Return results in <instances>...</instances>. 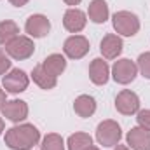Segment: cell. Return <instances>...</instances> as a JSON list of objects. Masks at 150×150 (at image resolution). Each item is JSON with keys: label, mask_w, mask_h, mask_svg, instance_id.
<instances>
[{"label": "cell", "mask_w": 150, "mask_h": 150, "mask_svg": "<svg viewBox=\"0 0 150 150\" xmlns=\"http://www.w3.org/2000/svg\"><path fill=\"white\" fill-rule=\"evenodd\" d=\"M4 142L11 150H32L40 142V131L37 129V126L28 122L16 124L5 129Z\"/></svg>", "instance_id": "obj_1"}, {"label": "cell", "mask_w": 150, "mask_h": 150, "mask_svg": "<svg viewBox=\"0 0 150 150\" xmlns=\"http://www.w3.org/2000/svg\"><path fill=\"white\" fill-rule=\"evenodd\" d=\"M112 25L115 33L120 37H134L142 28L140 18L131 11H117L112 16Z\"/></svg>", "instance_id": "obj_2"}, {"label": "cell", "mask_w": 150, "mask_h": 150, "mask_svg": "<svg viewBox=\"0 0 150 150\" xmlns=\"http://www.w3.org/2000/svg\"><path fill=\"white\" fill-rule=\"evenodd\" d=\"M5 52L9 54L11 59L14 61H23L33 56L35 52V42L33 38L28 35H18L16 38H12L7 45H4Z\"/></svg>", "instance_id": "obj_3"}, {"label": "cell", "mask_w": 150, "mask_h": 150, "mask_svg": "<svg viewBox=\"0 0 150 150\" xmlns=\"http://www.w3.org/2000/svg\"><path fill=\"white\" fill-rule=\"evenodd\" d=\"M120 138H122V129L117 124V120L107 119V120L98 124V127H96V142L100 145L110 149V147H115L117 143H120Z\"/></svg>", "instance_id": "obj_4"}, {"label": "cell", "mask_w": 150, "mask_h": 150, "mask_svg": "<svg viewBox=\"0 0 150 150\" xmlns=\"http://www.w3.org/2000/svg\"><path fill=\"white\" fill-rule=\"evenodd\" d=\"M136 75H138V67H136V63L131 61V59H127V58L117 59V61L113 63L112 70H110V77H112L117 84H120V86L131 84V82L136 79Z\"/></svg>", "instance_id": "obj_5"}, {"label": "cell", "mask_w": 150, "mask_h": 150, "mask_svg": "<svg viewBox=\"0 0 150 150\" xmlns=\"http://www.w3.org/2000/svg\"><path fill=\"white\" fill-rule=\"evenodd\" d=\"M28 86H30V77L21 68H12L2 77V87L5 93L19 94V93H25Z\"/></svg>", "instance_id": "obj_6"}, {"label": "cell", "mask_w": 150, "mask_h": 150, "mask_svg": "<svg viewBox=\"0 0 150 150\" xmlns=\"http://www.w3.org/2000/svg\"><path fill=\"white\" fill-rule=\"evenodd\" d=\"M115 110L122 115H136L140 110V96L131 89H122L115 96Z\"/></svg>", "instance_id": "obj_7"}, {"label": "cell", "mask_w": 150, "mask_h": 150, "mask_svg": "<svg viewBox=\"0 0 150 150\" xmlns=\"http://www.w3.org/2000/svg\"><path fill=\"white\" fill-rule=\"evenodd\" d=\"M89 49H91L89 40L84 35H79V33L77 35H70L63 44V52L70 59H82L89 52Z\"/></svg>", "instance_id": "obj_8"}, {"label": "cell", "mask_w": 150, "mask_h": 150, "mask_svg": "<svg viewBox=\"0 0 150 150\" xmlns=\"http://www.w3.org/2000/svg\"><path fill=\"white\" fill-rule=\"evenodd\" d=\"M87 25V14L84 11H80L79 7H70L67 9V12L63 14V26L67 32L70 33H80Z\"/></svg>", "instance_id": "obj_9"}, {"label": "cell", "mask_w": 150, "mask_h": 150, "mask_svg": "<svg viewBox=\"0 0 150 150\" xmlns=\"http://www.w3.org/2000/svg\"><path fill=\"white\" fill-rule=\"evenodd\" d=\"M25 32L32 38H44L51 32V21L44 14H32L25 23Z\"/></svg>", "instance_id": "obj_10"}, {"label": "cell", "mask_w": 150, "mask_h": 150, "mask_svg": "<svg viewBox=\"0 0 150 150\" xmlns=\"http://www.w3.org/2000/svg\"><path fill=\"white\" fill-rule=\"evenodd\" d=\"M0 112L7 120H11L14 124H21L28 117L30 108H28V103L23 100H7V103L4 105V108Z\"/></svg>", "instance_id": "obj_11"}, {"label": "cell", "mask_w": 150, "mask_h": 150, "mask_svg": "<svg viewBox=\"0 0 150 150\" xmlns=\"http://www.w3.org/2000/svg\"><path fill=\"white\" fill-rule=\"evenodd\" d=\"M124 49L122 37L117 33H107L100 42V51L103 54V59H117Z\"/></svg>", "instance_id": "obj_12"}, {"label": "cell", "mask_w": 150, "mask_h": 150, "mask_svg": "<svg viewBox=\"0 0 150 150\" xmlns=\"http://www.w3.org/2000/svg\"><path fill=\"white\" fill-rule=\"evenodd\" d=\"M126 142L131 150H150V131L134 126L126 134Z\"/></svg>", "instance_id": "obj_13"}, {"label": "cell", "mask_w": 150, "mask_h": 150, "mask_svg": "<svg viewBox=\"0 0 150 150\" xmlns=\"http://www.w3.org/2000/svg\"><path fill=\"white\" fill-rule=\"evenodd\" d=\"M89 79L94 86H105L110 80V67L103 58H94L89 65Z\"/></svg>", "instance_id": "obj_14"}, {"label": "cell", "mask_w": 150, "mask_h": 150, "mask_svg": "<svg viewBox=\"0 0 150 150\" xmlns=\"http://www.w3.org/2000/svg\"><path fill=\"white\" fill-rule=\"evenodd\" d=\"M87 18L93 23H96V25L107 23V19L110 18L108 4L105 0H91L89 2V7H87Z\"/></svg>", "instance_id": "obj_15"}, {"label": "cell", "mask_w": 150, "mask_h": 150, "mask_svg": "<svg viewBox=\"0 0 150 150\" xmlns=\"http://www.w3.org/2000/svg\"><path fill=\"white\" fill-rule=\"evenodd\" d=\"M40 65L44 67V70L47 74H51L52 77L58 79L59 75H63V72L67 70V56L59 54V52H54V54H49Z\"/></svg>", "instance_id": "obj_16"}, {"label": "cell", "mask_w": 150, "mask_h": 150, "mask_svg": "<svg viewBox=\"0 0 150 150\" xmlns=\"http://www.w3.org/2000/svg\"><path fill=\"white\" fill-rule=\"evenodd\" d=\"M96 100L89 94H80L77 96L74 101V112L82 117V119H87V117H93L96 112Z\"/></svg>", "instance_id": "obj_17"}, {"label": "cell", "mask_w": 150, "mask_h": 150, "mask_svg": "<svg viewBox=\"0 0 150 150\" xmlns=\"http://www.w3.org/2000/svg\"><path fill=\"white\" fill-rule=\"evenodd\" d=\"M30 77H32V80L37 84L38 87L44 89V91H51V89H54V87L58 86V79L52 77L51 74H47L42 65H37V67L32 70V75H30Z\"/></svg>", "instance_id": "obj_18"}, {"label": "cell", "mask_w": 150, "mask_h": 150, "mask_svg": "<svg viewBox=\"0 0 150 150\" xmlns=\"http://www.w3.org/2000/svg\"><path fill=\"white\" fill-rule=\"evenodd\" d=\"M91 145H93L91 134L82 133V131L70 134L68 140H67V149L68 150H86V149H89Z\"/></svg>", "instance_id": "obj_19"}, {"label": "cell", "mask_w": 150, "mask_h": 150, "mask_svg": "<svg viewBox=\"0 0 150 150\" xmlns=\"http://www.w3.org/2000/svg\"><path fill=\"white\" fill-rule=\"evenodd\" d=\"M19 35V26L12 19L0 21V45H7L12 38Z\"/></svg>", "instance_id": "obj_20"}, {"label": "cell", "mask_w": 150, "mask_h": 150, "mask_svg": "<svg viewBox=\"0 0 150 150\" xmlns=\"http://www.w3.org/2000/svg\"><path fill=\"white\" fill-rule=\"evenodd\" d=\"M65 149H67V143H65L63 136L58 134V133H49L40 142V150H65Z\"/></svg>", "instance_id": "obj_21"}, {"label": "cell", "mask_w": 150, "mask_h": 150, "mask_svg": "<svg viewBox=\"0 0 150 150\" xmlns=\"http://www.w3.org/2000/svg\"><path fill=\"white\" fill-rule=\"evenodd\" d=\"M136 67H138V72L142 74V77H145V79L150 80V51L149 52H142L138 56Z\"/></svg>", "instance_id": "obj_22"}, {"label": "cell", "mask_w": 150, "mask_h": 150, "mask_svg": "<svg viewBox=\"0 0 150 150\" xmlns=\"http://www.w3.org/2000/svg\"><path fill=\"white\" fill-rule=\"evenodd\" d=\"M12 70V59L5 52L4 47H0V75H5L7 72Z\"/></svg>", "instance_id": "obj_23"}, {"label": "cell", "mask_w": 150, "mask_h": 150, "mask_svg": "<svg viewBox=\"0 0 150 150\" xmlns=\"http://www.w3.org/2000/svg\"><path fill=\"white\" fill-rule=\"evenodd\" d=\"M136 122H138L140 127L149 129L150 131V110L149 108H145V110H138V113H136Z\"/></svg>", "instance_id": "obj_24"}, {"label": "cell", "mask_w": 150, "mask_h": 150, "mask_svg": "<svg viewBox=\"0 0 150 150\" xmlns=\"http://www.w3.org/2000/svg\"><path fill=\"white\" fill-rule=\"evenodd\" d=\"M7 103V93L4 89H0V110L4 108V105Z\"/></svg>", "instance_id": "obj_25"}, {"label": "cell", "mask_w": 150, "mask_h": 150, "mask_svg": "<svg viewBox=\"0 0 150 150\" xmlns=\"http://www.w3.org/2000/svg\"><path fill=\"white\" fill-rule=\"evenodd\" d=\"M11 2V5H14V7H25L30 0H9Z\"/></svg>", "instance_id": "obj_26"}, {"label": "cell", "mask_w": 150, "mask_h": 150, "mask_svg": "<svg viewBox=\"0 0 150 150\" xmlns=\"http://www.w3.org/2000/svg\"><path fill=\"white\" fill-rule=\"evenodd\" d=\"M63 2H65L67 5H70V7H77V5H79L82 0H63Z\"/></svg>", "instance_id": "obj_27"}, {"label": "cell", "mask_w": 150, "mask_h": 150, "mask_svg": "<svg viewBox=\"0 0 150 150\" xmlns=\"http://www.w3.org/2000/svg\"><path fill=\"white\" fill-rule=\"evenodd\" d=\"M113 150H131L127 145H120V143H117L115 147H113Z\"/></svg>", "instance_id": "obj_28"}, {"label": "cell", "mask_w": 150, "mask_h": 150, "mask_svg": "<svg viewBox=\"0 0 150 150\" xmlns=\"http://www.w3.org/2000/svg\"><path fill=\"white\" fill-rule=\"evenodd\" d=\"M4 131H5V124H4V119L0 117V134H2Z\"/></svg>", "instance_id": "obj_29"}, {"label": "cell", "mask_w": 150, "mask_h": 150, "mask_svg": "<svg viewBox=\"0 0 150 150\" xmlns=\"http://www.w3.org/2000/svg\"><path fill=\"white\" fill-rule=\"evenodd\" d=\"M86 150H100V149H98V147H94V145H91L89 149H86Z\"/></svg>", "instance_id": "obj_30"}]
</instances>
